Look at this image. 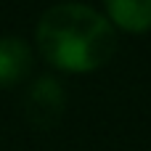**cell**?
<instances>
[{"label":"cell","instance_id":"cell-3","mask_svg":"<svg viewBox=\"0 0 151 151\" xmlns=\"http://www.w3.org/2000/svg\"><path fill=\"white\" fill-rule=\"evenodd\" d=\"M32 66V50L21 37H0V88H11L27 77Z\"/></svg>","mask_w":151,"mask_h":151},{"label":"cell","instance_id":"cell-4","mask_svg":"<svg viewBox=\"0 0 151 151\" xmlns=\"http://www.w3.org/2000/svg\"><path fill=\"white\" fill-rule=\"evenodd\" d=\"M106 11L111 21L127 32L151 29V0H109Z\"/></svg>","mask_w":151,"mask_h":151},{"label":"cell","instance_id":"cell-1","mask_svg":"<svg viewBox=\"0 0 151 151\" xmlns=\"http://www.w3.org/2000/svg\"><path fill=\"white\" fill-rule=\"evenodd\" d=\"M37 45L64 72H93L111 58L117 35L111 21L90 5L58 3L40 16Z\"/></svg>","mask_w":151,"mask_h":151},{"label":"cell","instance_id":"cell-2","mask_svg":"<svg viewBox=\"0 0 151 151\" xmlns=\"http://www.w3.org/2000/svg\"><path fill=\"white\" fill-rule=\"evenodd\" d=\"M66 93L56 77H37L24 96V117L37 130H50L64 114Z\"/></svg>","mask_w":151,"mask_h":151}]
</instances>
